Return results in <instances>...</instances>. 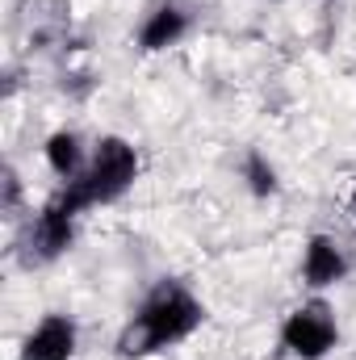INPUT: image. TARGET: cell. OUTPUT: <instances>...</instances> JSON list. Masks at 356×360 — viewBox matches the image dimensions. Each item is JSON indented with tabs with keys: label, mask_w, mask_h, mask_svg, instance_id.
I'll return each mask as SVG.
<instances>
[{
	"label": "cell",
	"mask_w": 356,
	"mask_h": 360,
	"mask_svg": "<svg viewBox=\"0 0 356 360\" xmlns=\"http://www.w3.org/2000/svg\"><path fill=\"white\" fill-rule=\"evenodd\" d=\"M201 323H205V302L184 281L164 276L143 293V302L126 319V327L117 335V356L122 360L160 356V352L184 344L189 335H197Z\"/></svg>",
	"instance_id": "1"
},
{
	"label": "cell",
	"mask_w": 356,
	"mask_h": 360,
	"mask_svg": "<svg viewBox=\"0 0 356 360\" xmlns=\"http://www.w3.org/2000/svg\"><path fill=\"white\" fill-rule=\"evenodd\" d=\"M139 180V147L122 134H101L92 143V155H89V168L80 172L76 180L59 184L68 193V201L89 214L96 205H113L122 201Z\"/></svg>",
	"instance_id": "2"
},
{
	"label": "cell",
	"mask_w": 356,
	"mask_h": 360,
	"mask_svg": "<svg viewBox=\"0 0 356 360\" xmlns=\"http://www.w3.org/2000/svg\"><path fill=\"white\" fill-rule=\"evenodd\" d=\"M80 210L68 201V193L59 188L51 201H42V210L21 226V239H17V260L25 269H42V264H55L59 256L72 252L76 243V226H80Z\"/></svg>",
	"instance_id": "3"
},
{
	"label": "cell",
	"mask_w": 356,
	"mask_h": 360,
	"mask_svg": "<svg viewBox=\"0 0 356 360\" xmlns=\"http://www.w3.org/2000/svg\"><path fill=\"white\" fill-rule=\"evenodd\" d=\"M276 344L281 352L293 360H323L336 352L340 344V323H336V310L323 293H310L302 306H293L285 319H281V331H276Z\"/></svg>",
	"instance_id": "4"
},
{
	"label": "cell",
	"mask_w": 356,
	"mask_h": 360,
	"mask_svg": "<svg viewBox=\"0 0 356 360\" xmlns=\"http://www.w3.org/2000/svg\"><path fill=\"white\" fill-rule=\"evenodd\" d=\"M348 252H344V243L336 239V235H323V231H314L306 243H302V285L310 289V293H327V289H336V285H344L348 281Z\"/></svg>",
	"instance_id": "5"
},
{
	"label": "cell",
	"mask_w": 356,
	"mask_h": 360,
	"mask_svg": "<svg viewBox=\"0 0 356 360\" xmlns=\"http://www.w3.org/2000/svg\"><path fill=\"white\" fill-rule=\"evenodd\" d=\"M76 348H80L76 319L63 310H51L25 331V340L17 344V360H72Z\"/></svg>",
	"instance_id": "6"
},
{
	"label": "cell",
	"mask_w": 356,
	"mask_h": 360,
	"mask_svg": "<svg viewBox=\"0 0 356 360\" xmlns=\"http://www.w3.org/2000/svg\"><path fill=\"white\" fill-rule=\"evenodd\" d=\"M189 30H193V13H189V4H180V0H155V4L143 13V21H139L134 46H139L143 55H160V51H168V46L184 42Z\"/></svg>",
	"instance_id": "7"
},
{
	"label": "cell",
	"mask_w": 356,
	"mask_h": 360,
	"mask_svg": "<svg viewBox=\"0 0 356 360\" xmlns=\"http://www.w3.org/2000/svg\"><path fill=\"white\" fill-rule=\"evenodd\" d=\"M89 155L92 151L84 147V139H80L76 130H68V126H63V130H51L46 143H42V160H46V168L63 180V184L76 180L84 168H89Z\"/></svg>",
	"instance_id": "8"
},
{
	"label": "cell",
	"mask_w": 356,
	"mask_h": 360,
	"mask_svg": "<svg viewBox=\"0 0 356 360\" xmlns=\"http://www.w3.org/2000/svg\"><path fill=\"white\" fill-rule=\"evenodd\" d=\"M239 180H243L248 193L260 197V201L281 193V172H276V164L268 160L260 147H248V151L239 155Z\"/></svg>",
	"instance_id": "9"
},
{
	"label": "cell",
	"mask_w": 356,
	"mask_h": 360,
	"mask_svg": "<svg viewBox=\"0 0 356 360\" xmlns=\"http://www.w3.org/2000/svg\"><path fill=\"white\" fill-rule=\"evenodd\" d=\"M4 218H17L21 214V176H17V168H4Z\"/></svg>",
	"instance_id": "10"
},
{
	"label": "cell",
	"mask_w": 356,
	"mask_h": 360,
	"mask_svg": "<svg viewBox=\"0 0 356 360\" xmlns=\"http://www.w3.org/2000/svg\"><path fill=\"white\" fill-rule=\"evenodd\" d=\"M348 205H352V214H356V184H352V197H348Z\"/></svg>",
	"instance_id": "11"
}]
</instances>
